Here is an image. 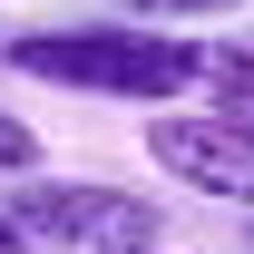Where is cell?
<instances>
[{
    "label": "cell",
    "instance_id": "1",
    "mask_svg": "<svg viewBox=\"0 0 254 254\" xmlns=\"http://www.w3.org/2000/svg\"><path fill=\"white\" fill-rule=\"evenodd\" d=\"M20 78H49L68 98H186L205 88V49L157 20H88V30H30L10 39Z\"/></svg>",
    "mask_w": 254,
    "mask_h": 254
},
{
    "label": "cell",
    "instance_id": "2",
    "mask_svg": "<svg viewBox=\"0 0 254 254\" xmlns=\"http://www.w3.org/2000/svg\"><path fill=\"white\" fill-rule=\"evenodd\" d=\"M0 215L49 254H137V245H157V205L137 186H98V176H20V195Z\"/></svg>",
    "mask_w": 254,
    "mask_h": 254
},
{
    "label": "cell",
    "instance_id": "3",
    "mask_svg": "<svg viewBox=\"0 0 254 254\" xmlns=\"http://www.w3.org/2000/svg\"><path fill=\"white\" fill-rule=\"evenodd\" d=\"M147 157L176 176V186L215 195V205H254V118H147Z\"/></svg>",
    "mask_w": 254,
    "mask_h": 254
},
{
    "label": "cell",
    "instance_id": "4",
    "mask_svg": "<svg viewBox=\"0 0 254 254\" xmlns=\"http://www.w3.org/2000/svg\"><path fill=\"white\" fill-rule=\"evenodd\" d=\"M127 20H225V10H245V0H118Z\"/></svg>",
    "mask_w": 254,
    "mask_h": 254
},
{
    "label": "cell",
    "instance_id": "5",
    "mask_svg": "<svg viewBox=\"0 0 254 254\" xmlns=\"http://www.w3.org/2000/svg\"><path fill=\"white\" fill-rule=\"evenodd\" d=\"M0 176H39V137L10 118V108H0Z\"/></svg>",
    "mask_w": 254,
    "mask_h": 254
},
{
    "label": "cell",
    "instance_id": "6",
    "mask_svg": "<svg viewBox=\"0 0 254 254\" xmlns=\"http://www.w3.org/2000/svg\"><path fill=\"white\" fill-rule=\"evenodd\" d=\"M0 254H30V235H20V225H10V215H0Z\"/></svg>",
    "mask_w": 254,
    "mask_h": 254
},
{
    "label": "cell",
    "instance_id": "7",
    "mask_svg": "<svg viewBox=\"0 0 254 254\" xmlns=\"http://www.w3.org/2000/svg\"><path fill=\"white\" fill-rule=\"evenodd\" d=\"M137 254H157V245H137Z\"/></svg>",
    "mask_w": 254,
    "mask_h": 254
}]
</instances>
